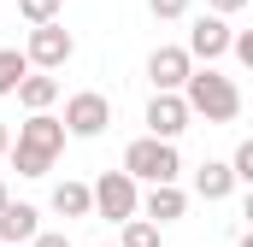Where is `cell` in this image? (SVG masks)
I'll list each match as a JSON object with an SVG mask.
<instances>
[{"instance_id":"15","label":"cell","mask_w":253,"mask_h":247,"mask_svg":"<svg viewBox=\"0 0 253 247\" xmlns=\"http://www.w3.org/2000/svg\"><path fill=\"white\" fill-rule=\"evenodd\" d=\"M24 77H30L24 53H18V47H0V94H12V88H18Z\"/></svg>"},{"instance_id":"7","label":"cell","mask_w":253,"mask_h":247,"mask_svg":"<svg viewBox=\"0 0 253 247\" xmlns=\"http://www.w3.org/2000/svg\"><path fill=\"white\" fill-rule=\"evenodd\" d=\"M189 71H194V59L183 47H153V53H147V82H153V94H183Z\"/></svg>"},{"instance_id":"24","label":"cell","mask_w":253,"mask_h":247,"mask_svg":"<svg viewBox=\"0 0 253 247\" xmlns=\"http://www.w3.org/2000/svg\"><path fill=\"white\" fill-rule=\"evenodd\" d=\"M236 247H253V236H242V242H236Z\"/></svg>"},{"instance_id":"10","label":"cell","mask_w":253,"mask_h":247,"mask_svg":"<svg viewBox=\"0 0 253 247\" xmlns=\"http://www.w3.org/2000/svg\"><path fill=\"white\" fill-rule=\"evenodd\" d=\"M183 212H189V194H183L177 183H165V188H147V194H141V206H135V218H147L153 230H165V224H177Z\"/></svg>"},{"instance_id":"22","label":"cell","mask_w":253,"mask_h":247,"mask_svg":"<svg viewBox=\"0 0 253 247\" xmlns=\"http://www.w3.org/2000/svg\"><path fill=\"white\" fill-rule=\"evenodd\" d=\"M6 147H12V129H6V124H0V159H6Z\"/></svg>"},{"instance_id":"5","label":"cell","mask_w":253,"mask_h":247,"mask_svg":"<svg viewBox=\"0 0 253 247\" xmlns=\"http://www.w3.org/2000/svg\"><path fill=\"white\" fill-rule=\"evenodd\" d=\"M71 53H77V41H71L65 24H36L30 41H24V65H30V71H47V77H53Z\"/></svg>"},{"instance_id":"17","label":"cell","mask_w":253,"mask_h":247,"mask_svg":"<svg viewBox=\"0 0 253 247\" xmlns=\"http://www.w3.org/2000/svg\"><path fill=\"white\" fill-rule=\"evenodd\" d=\"M59 6L65 0H18V12H24L30 24H59Z\"/></svg>"},{"instance_id":"16","label":"cell","mask_w":253,"mask_h":247,"mask_svg":"<svg viewBox=\"0 0 253 247\" xmlns=\"http://www.w3.org/2000/svg\"><path fill=\"white\" fill-rule=\"evenodd\" d=\"M118 247H159V230H153L147 218H129V224H124V242H118Z\"/></svg>"},{"instance_id":"11","label":"cell","mask_w":253,"mask_h":247,"mask_svg":"<svg viewBox=\"0 0 253 247\" xmlns=\"http://www.w3.org/2000/svg\"><path fill=\"white\" fill-rule=\"evenodd\" d=\"M42 212L36 206H24V200H6V212H0V247H30L42 236V224H36Z\"/></svg>"},{"instance_id":"6","label":"cell","mask_w":253,"mask_h":247,"mask_svg":"<svg viewBox=\"0 0 253 247\" xmlns=\"http://www.w3.org/2000/svg\"><path fill=\"white\" fill-rule=\"evenodd\" d=\"M65 135H83V141H94V135H106V124H112V100L106 94H94V88H83V94H71L65 100Z\"/></svg>"},{"instance_id":"21","label":"cell","mask_w":253,"mask_h":247,"mask_svg":"<svg viewBox=\"0 0 253 247\" xmlns=\"http://www.w3.org/2000/svg\"><path fill=\"white\" fill-rule=\"evenodd\" d=\"M30 247H71V242H65L59 230H42V236H36V242H30Z\"/></svg>"},{"instance_id":"19","label":"cell","mask_w":253,"mask_h":247,"mask_svg":"<svg viewBox=\"0 0 253 247\" xmlns=\"http://www.w3.org/2000/svg\"><path fill=\"white\" fill-rule=\"evenodd\" d=\"M147 12H153V18H183L189 0H147Z\"/></svg>"},{"instance_id":"12","label":"cell","mask_w":253,"mask_h":247,"mask_svg":"<svg viewBox=\"0 0 253 247\" xmlns=\"http://www.w3.org/2000/svg\"><path fill=\"white\" fill-rule=\"evenodd\" d=\"M12 94H18V100H24L30 112H47V106L59 100V77H47V71H30V77H24V82L12 88Z\"/></svg>"},{"instance_id":"2","label":"cell","mask_w":253,"mask_h":247,"mask_svg":"<svg viewBox=\"0 0 253 247\" xmlns=\"http://www.w3.org/2000/svg\"><path fill=\"white\" fill-rule=\"evenodd\" d=\"M183 106H189V118H206V124H236L242 118V88H236V77H224V71H189V82H183Z\"/></svg>"},{"instance_id":"9","label":"cell","mask_w":253,"mask_h":247,"mask_svg":"<svg viewBox=\"0 0 253 247\" xmlns=\"http://www.w3.org/2000/svg\"><path fill=\"white\" fill-rule=\"evenodd\" d=\"M183 129H189L183 94H153V100H147V135H153V141H177Z\"/></svg>"},{"instance_id":"1","label":"cell","mask_w":253,"mask_h":247,"mask_svg":"<svg viewBox=\"0 0 253 247\" xmlns=\"http://www.w3.org/2000/svg\"><path fill=\"white\" fill-rule=\"evenodd\" d=\"M59 147H65V124L53 112H30V124H18V141L6 153H12L18 177H47L53 159H59Z\"/></svg>"},{"instance_id":"4","label":"cell","mask_w":253,"mask_h":247,"mask_svg":"<svg viewBox=\"0 0 253 247\" xmlns=\"http://www.w3.org/2000/svg\"><path fill=\"white\" fill-rule=\"evenodd\" d=\"M88 200H94V218H106V224H129L135 206H141V188L129 183L124 171H100V183H88Z\"/></svg>"},{"instance_id":"18","label":"cell","mask_w":253,"mask_h":247,"mask_svg":"<svg viewBox=\"0 0 253 247\" xmlns=\"http://www.w3.org/2000/svg\"><path fill=\"white\" fill-rule=\"evenodd\" d=\"M230 177H236V183H253V141H242V147H236V159H230Z\"/></svg>"},{"instance_id":"23","label":"cell","mask_w":253,"mask_h":247,"mask_svg":"<svg viewBox=\"0 0 253 247\" xmlns=\"http://www.w3.org/2000/svg\"><path fill=\"white\" fill-rule=\"evenodd\" d=\"M6 200H12V194H6V183H0V212H6Z\"/></svg>"},{"instance_id":"20","label":"cell","mask_w":253,"mask_h":247,"mask_svg":"<svg viewBox=\"0 0 253 247\" xmlns=\"http://www.w3.org/2000/svg\"><path fill=\"white\" fill-rule=\"evenodd\" d=\"M206 6H212V18H230V12H242L248 0H206Z\"/></svg>"},{"instance_id":"8","label":"cell","mask_w":253,"mask_h":247,"mask_svg":"<svg viewBox=\"0 0 253 247\" xmlns=\"http://www.w3.org/2000/svg\"><path fill=\"white\" fill-rule=\"evenodd\" d=\"M230 36H236V30H230V18H212V12H206V18H194V30H189V47H183V53H189V59H206V65H218L224 53H230Z\"/></svg>"},{"instance_id":"13","label":"cell","mask_w":253,"mask_h":247,"mask_svg":"<svg viewBox=\"0 0 253 247\" xmlns=\"http://www.w3.org/2000/svg\"><path fill=\"white\" fill-rule=\"evenodd\" d=\"M230 188H236V177H230L224 159H206V165L194 171V194H200V200H224Z\"/></svg>"},{"instance_id":"3","label":"cell","mask_w":253,"mask_h":247,"mask_svg":"<svg viewBox=\"0 0 253 247\" xmlns=\"http://www.w3.org/2000/svg\"><path fill=\"white\" fill-rule=\"evenodd\" d=\"M124 177H129V183H147V188H165V183H177V177H183L177 141H153V135L129 141V147H124Z\"/></svg>"},{"instance_id":"14","label":"cell","mask_w":253,"mask_h":247,"mask_svg":"<svg viewBox=\"0 0 253 247\" xmlns=\"http://www.w3.org/2000/svg\"><path fill=\"white\" fill-rule=\"evenodd\" d=\"M53 212H59V218H94L88 183H59V188H53Z\"/></svg>"}]
</instances>
